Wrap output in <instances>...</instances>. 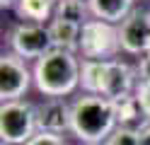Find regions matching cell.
Masks as SVG:
<instances>
[{"instance_id": "obj_1", "label": "cell", "mask_w": 150, "mask_h": 145, "mask_svg": "<svg viewBox=\"0 0 150 145\" xmlns=\"http://www.w3.org/2000/svg\"><path fill=\"white\" fill-rule=\"evenodd\" d=\"M119 123L109 99L97 94H82L70 102V133L85 145L107 143Z\"/></svg>"}, {"instance_id": "obj_2", "label": "cell", "mask_w": 150, "mask_h": 145, "mask_svg": "<svg viewBox=\"0 0 150 145\" xmlns=\"http://www.w3.org/2000/svg\"><path fill=\"white\" fill-rule=\"evenodd\" d=\"M80 61L75 53L53 48L34 63V85L46 99H65L80 87Z\"/></svg>"}, {"instance_id": "obj_3", "label": "cell", "mask_w": 150, "mask_h": 145, "mask_svg": "<svg viewBox=\"0 0 150 145\" xmlns=\"http://www.w3.org/2000/svg\"><path fill=\"white\" fill-rule=\"evenodd\" d=\"M39 133L36 104L27 99L3 102L0 106V138L3 145H27Z\"/></svg>"}, {"instance_id": "obj_4", "label": "cell", "mask_w": 150, "mask_h": 145, "mask_svg": "<svg viewBox=\"0 0 150 145\" xmlns=\"http://www.w3.org/2000/svg\"><path fill=\"white\" fill-rule=\"evenodd\" d=\"M121 51L119 44V27L90 19L82 24L80 32V56L82 61H116V53Z\"/></svg>"}, {"instance_id": "obj_5", "label": "cell", "mask_w": 150, "mask_h": 145, "mask_svg": "<svg viewBox=\"0 0 150 145\" xmlns=\"http://www.w3.org/2000/svg\"><path fill=\"white\" fill-rule=\"evenodd\" d=\"M10 48L15 56L24 61H39L49 51H53L49 24H32V22H20L10 32Z\"/></svg>"}, {"instance_id": "obj_6", "label": "cell", "mask_w": 150, "mask_h": 145, "mask_svg": "<svg viewBox=\"0 0 150 145\" xmlns=\"http://www.w3.org/2000/svg\"><path fill=\"white\" fill-rule=\"evenodd\" d=\"M34 80V73L27 68V61L15 53H3L0 58V97L3 102L22 99Z\"/></svg>"}, {"instance_id": "obj_7", "label": "cell", "mask_w": 150, "mask_h": 145, "mask_svg": "<svg viewBox=\"0 0 150 145\" xmlns=\"http://www.w3.org/2000/svg\"><path fill=\"white\" fill-rule=\"evenodd\" d=\"M119 44L128 56L143 58L150 48V10L136 7L124 22L119 24Z\"/></svg>"}, {"instance_id": "obj_8", "label": "cell", "mask_w": 150, "mask_h": 145, "mask_svg": "<svg viewBox=\"0 0 150 145\" xmlns=\"http://www.w3.org/2000/svg\"><path fill=\"white\" fill-rule=\"evenodd\" d=\"M138 70L133 65H128L126 61H109V70H107V82H104V99L116 102L121 97L136 94L138 87Z\"/></svg>"}, {"instance_id": "obj_9", "label": "cell", "mask_w": 150, "mask_h": 145, "mask_svg": "<svg viewBox=\"0 0 150 145\" xmlns=\"http://www.w3.org/2000/svg\"><path fill=\"white\" fill-rule=\"evenodd\" d=\"M39 111V133L63 135L70 131V104L65 99H44L36 104Z\"/></svg>"}, {"instance_id": "obj_10", "label": "cell", "mask_w": 150, "mask_h": 145, "mask_svg": "<svg viewBox=\"0 0 150 145\" xmlns=\"http://www.w3.org/2000/svg\"><path fill=\"white\" fill-rule=\"evenodd\" d=\"M92 19H102L109 24H121L124 19L133 12V0H87Z\"/></svg>"}, {"instance_id": "obj_11", "label": "cell", "mask_w": 150, "mask_h": 145, "mask_svg": "<svg viewBox=\"0 0 150 145\" xmlns=\"http://www.w3.org/2000/svg\"><path fill=\"white\" fill-rule=\"evenodd\" d=\"M80 24H70V22H61V19H51L49 22V34H51V44L58 51H68V53H80Z\"/></svg>"}, {"instance_id": "obj_12", "label": "cell", "mask_w": 150, "mask_h": 145, "mask_svg": "<svg viewBox=\"0 0 150 145\" xmlns=\"http://www.w3.org/2000/svg\"><path fill=\"white\" fill-rule=\"evenodd\" d=\"M111 106H114V116H116V123L124 126V128H143V126H148L150 121L145 119L143 109H140V102L136 94H128V97H121V99L111 102Z\"/></svg>"}, {"instance_id": "obj_13", "label": "cell", "mask_w": 150, "mask_h": 145, "mask_svg": "<svg viewBox=\"0 0 150 145\" xmlns=\"http://www.w3.org/2000/svg\"><path fill=\"white\" fill-rule=\"evenodd\" d=\"M107 70L109 61H82L80 65V87L85 94H104V82H107Z\"/></svg>"}, {"instance_id": "obj_14", "label": "cell", "mask_w": 150, "mask_h": 145, "mask_svg": "<svg viewBox=\"0 0 150 145\" xmlns=\"http://www.w3.org/2000/svg\"><path fill=\"white\" fill-rule=\"evenodd\" d=\"M56 5H58V0H20L17 7H15V12L24 22L44 24L46 19H53Z\"/></svg>"}, {"instance_id": "obj_15", "label": "cell", "mask_w": 150, "mask_h": 145, "mask_svg": "<svg viewBox=\"0 0 150 145\" xmlns=\"http://www.w3.org/2000/svg\"><path fill=\"white\" fill-rule=\"evenodd\" d=\"M53 19L82 27L85 22H90V5H87V0H58Z\"/></svg>"}, {"instance_id": "obj_16", "label": "cell", "mask_w": 150, "mask_h": 145, "mask_svg": "<svg viewBox=\"0 0 150 145\" xmlns=\"http://www.w3.org/2000/svg\"><path fill=\"white\" fill-rule=\"evenodd\" d=\"M107 145H140V131L119 126V128L111 133V138L107 140Z\"/></svg>"}, {"instance_id": "obj_17", "label": "cell", "mask_w": 150, "mask_h": 145, "mask_svg": "<svg viewBox=\"0 0 150 145\" xmlns=\"http://www.w3.org/2000/svg\"><path fill=\"white\" fill-rule=\"evenodd\" d=\"M136 97H138V102H140V109H143L145 119L150 121V82L140 80L138 87H136Z\"/></svg>"}, {"instance_id": "obj_18", "label": "cell", "mask_w": 150, "mask_h": 145, "mask_svg": "<svg viewBox=\"0 0 150 145\" xmlns=\"http://www.w3.org/2000/svg\"><path fill=\"white\" fill-rule=\"evenodd\" d=\"M27 145H68L63 135H51V133H36Z\"/></svg>"}, {"instance_id": "obj_19", "label": "cell", "mask_w": 150, "mask_h": 145, "mask_svg": "<svg viewBox=\"0 0 150 145\" xmlns=\"http://www.w3.org/2000/svg\"><path fill=\"white\" fill-rule=\"evenodd\" d=\"M136 70H138V80H143V82H150V58H148V56H143V58L138 61Z\"/></svg>"}, {"instance_id": "obj_20", "label": "cell", "mask_w": 150, "mask_h": 145, "mask_svg": "<svg viewBox=\"0 0 150 145\" xmlns=\"http://www.w3.org/2000/svg\"><path fill=\"white\" fill-rule=\"evenodd\" d=\"M140 145H150V123L140 128Z\"/></svg>"}, {"instance_id": "obj_21", "label": "cell", "mask_w": 150, "mask_h": 145, "mask_svg": "<svg viewBox=\"0 0 150 145\" xmlns=\"http://www.w3.org/2000/svg\"><path fill=\"white\" fill-rule=\"evenodd\" d=\"M17 3H20V0H0V7L3 10H15Z\"/></svg>"}, {"instance_id": "obj_22", "label": "cell", "mask_w": 150, "mask_h": 145, "mask_svg": "<svg viewBox=\"0 0 150 145\" xmlns=\"http://www.w3.org/2000/svg\"><path fill=\"white\" fill-rule=\"evenodd\" d=\"M92 145H107V143H92Z\"/></svg>"}, {"instance_id": "obj_23", "label": "cell", "mask_w": 150, "mask_h": 145, "mask_svg": "<svg viewBox=\"0 0 150 145\" xmlns=\"http://www.w3.org/2000/svg\"><path fill=\"white\" fill-rule=\"evenodd\" d=\"M145 56H148V58H150V48H148V53H145Z\"/></svg>"}]
</instances>
